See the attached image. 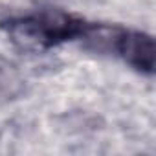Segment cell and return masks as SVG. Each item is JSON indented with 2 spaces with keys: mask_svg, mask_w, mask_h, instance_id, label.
Instances as JSON below:
<instances>
[{
  "mask_svg": "<svg viewBox=\"0 0 156 156\" xmlns=\"http://www.w3.org/2000/svg\"><path fill=\"white\" fill-rule=\"evenodd\" d=\"M92 24L62 11H42L2 22V30L20 50L41 51L61 42L85 37Z\"/></svg>",
  "mask_w": 156,
  "mask_h": 156,
  "instance_id": "obj_1",
  "label": "cell"
},
{
  "mask_svg": "<svg viewBox=\"0 0 156 156\" xmlns=\"http://www.w3.org/2000/svg\"><path fill=\"white\" fill-rule=\"evenodd\" d=\"M108 48L118 51L125 62L143 73L154 72L156 62V48L154 39L141 31H129L121 28H112L108 37Z\"/></svg>",
  "mask_w": 156,
  "mask_h": 156,
  "instance_id": "obj_2",
  "label": "cell"
}]
</instances>
